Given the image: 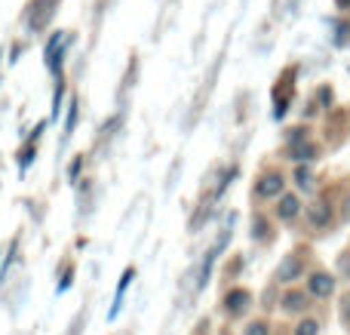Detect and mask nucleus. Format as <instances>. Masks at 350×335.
I'll return each mask as SVG.
<instances>
[{
	"mask_svg": "<svg viewBox=\"0 0 350 335\" xmlns=\"http://www.w3.org/2000/svg\"><path fill=\"white\" fill-rule=\"evenodd\" d=\"M133 277H135V268H126V274H123L120 286H117V299H114V311H111V317H117V308H120L123 293H126V289H129V283H133Z\"/></svg>",
	"mask_w": 350,
	"mask_h": 335,
	"instance_id": "obj_13",
	"label": "nucleus"
},
{
	"mask_svg": "<svg viewBox=\"0 0 350 335\" xmlns=\"http://www.w3.org/2000/svg\"><path fill=\"white\" fill-rule=\"evenodd\" d=\"M345 277V280H350V250H345L338 256V280Z\"/></svg>",
	"mask_w": 350,
	"mask_h": 335,
	"instance_id": "obj_16",
	"label": "nucleus"
},
{
	"mask_svg": "<svg viewBox=\"0 0 350 335\" xmlns=\"http://www.w3.org/2000/svg\"><path fill=\"white\" fill-rule=\"evenodd\" d=\"M320 154H323V148L314 139H301L295 145H286V157L292 163H314V160H320Z\"/></svg>",
	"mask_w": 350,
	"mask_h": 335,
	"instance_id": "obj_8",
	"label": "nucleus"
},
{
	"mask_svg": "<svg viewBox=\"0 0 350 335\" xmlns=\"http://www.w3.org/2000/svg\"><path fill=\"white\" fill-rule=\"evenodd\" d=\"M301 139H310V129L308 126H295V129H289V133H286V145H295V142H301Z\"/></svg>",
	"mask_w": 350,
	"mask_h": 335,
	"instance_id": "obj_14",
	"label": "nucleus"
},
{
	"mask_svg": "<svg viewBox=\"0 0 350 335\" xmlns=\"http://www.w3.org/2000/svg\"><path fill=\"white\" fill-rule=\"evenodd\" d=\"M350 3V0H338V6H347Z\"/></svg>",
	"mask_w": 350,
	"mask_h": 335,
	"instance_id": "obj_18",
	"label": "nucleus"
},
{
	"mask_svg": "<svg viewBox=\"0 0 350 335\" xmlns=\"http://www.w3.org/2000/svg\"><path fill=\"white\" fill-rule=\"evenodd\" d=\"M308 265H310V250L308 246H295V250L286 252L283 262L277 265V271H273V283H277V286H292V283L304 280Z\"/></svg>",
	"mask_w": 350,
	"mask_h": 335,
	"instance_id": "obj_1",
	"label": "nucleus"
},
{
	"mask_svg": "<svg viewBox=\"0 0 350 335\" xmlns=\"http://www.w3.org/2000/svg\"><path fill=\"white\" fill-rule=\"evenodd\" d=\"M286 172L280 166H265V170L255 176L252 185V203H273L280 194L286 191Z\"/></svg>",
	"mask_w": 350,
	"mask_h": 335,
	"instance_id": "obj_2",
	"label": "nucleus"
},
{
	"mask_svg": "<svg viewBox=\"0 0 350 335\" xmlns=\"http://www.w3.org/2000/svg\"><path fill=\"white\" fill-rule=\"evenodd\" d=\"M243 335H273V323L267 317H255V320H249L246 323Z\"/></svg>",
	"mask_w": 350,
	"mask_h": 335,
	"instance_id": "obj_12",
	"label": "nucleus"
},
{
	"mask_svg": "<svg viewBox=\"0 0 350 335\" xmlns=\"http://www.w3.org/2000/svg\"><path fill=\"white\" fill-rule=\"evenodd\" d=\"M252 305H255V295L249 293L246 286H230L228 293L221 295V314H224L228 320L246 317V314L252 311Z\"/></svg>",
	"mask_w": 350,
	"mask_h": 335,
	"instance_id": "obj_4",
	"label": "nucleus"
},
{
	"mask_svg": "<svg viewBox=\"0 0 350 335\" xmlns=\"http://www.w3.org/2000/svg\"><path fill=\"white\" fill-rule=\"evenodd\" d=\"M304 289L314 295V302H329L338 293V274H332L326 268H310L304 274Z\"/></svg>",
	"mask_w": 350,
	"mask_h": 335,
	"instance_id": "obj_3",
	"label": "nucleus"
},
{
	"mask_svg": "<svg viewBox=\"0 0 350 335\" xmlns=\"http://www.w3.org/2000/svg\"><path fill=\"white\" fill-rule=\"evenodd\" d=\"M74 123H77V102H71V114H68V133L74 129Z\"/></svg>",
	"mask_w": 350,
	"mask_h": 335,
	"instance_id": "obj_17",
	"label": "nucleus"
},
{
	"mask_svg": "<svg viewBox=\"0 0 350 335\" xmlns=\"http://www.w3.org/2000/svg\"><path fill=\"white\" fill-rule=\"evenodd\" d=\"M273 335H292V332H273Z\"/></svg>",
	"mask_w": 350,
	"mask_h": 335,
	"instance_id": "obj_19",
	"label": "nucleus"
},
{
	"mask_svg": "<svg viewBox=\"0 0 350 335\" xmlns=\"http://www.w3.org/2000/svg\"><path fill=\"white\" fill-rule=\"evenodd\" d=\"M295 188L298 191H314V170L310 166H304V163H298L295 166Z\"/></svg>",
	"mask_w": 350,
	"mask_h": 335,
	"instance_id": "obj_11",
	"label": "nucleus"
},
{
	"mask_svg": "<svg viewBox=\"0 0 350 335\" xmlns=\"http://www.w3.org/2000/svg\"><path fill=\"white\" fill-rule=\"evenodd\" d=\"M292 335H320V320L310 317V314H301V317L295 320V326L289 330Z\"/></svg>",
	"mask_w": 350,
	"mask_h": 335,
	"instance_id": "obj_10",
	"label": "nucleus"
},
{
	"mask_svg": "<svg viewBox=\"0 0 350 335\" xmlns=\"http://www.w3.org/2000/svg\"><path fill=\"white\" fill-rule=\"evenodd\" d=\"M277 305H280V311L289 314V317H301V314H310V308H314V295H310L304 286L292 283V286L283 289V295H280Z\"/></svg>",
	"mask_w": 350,
	"mask_h": 335,
	"instance_id": "obj_5",
	"label": "nucleus"
},
{
	"mask_svg": "<svg viewBox=\"0 0 350 335\" xmlns=\"http://www.w3.org/2000/svg\"><path fill=\"white\" fill-rule=\"evenodd\" d=\"M338 314H341V323H345V330H350V289L345 295H341V308H338Z\"/></svg>",
	"mask_w": 350,
	"mask_h": 335,
	"instance_id": "obj_15",
	"label": "nucleus"
},
{
	"mask_svg": "<svg viewBox=\"0 0 350 335\" xmlns=\"http://www.w3.org/2000/svg\"><path fill=\"white\" fill-rule=\"evenodd\" d=\"M304 219H308V225L314 228L317 234H326L335 228V206L329 200H323V197H317V200L304 203Z\"/></svg>",
	"mask_w": 350,
	"mask_h": 335,
	"instance_id": "obj_6",
	"label": "nucleus"
},
{
	"mask_svg": "<svg viewBox=\"0 0 350 335\" xmlns=\"http://www.w3.org/2000/svg\"><path fill=\"white\" fill-rule=\"evenodd\" d=\"M304 213V203H301V194L298 191H289L286 188L283 194L273 200V222H280V225H292V222L298 219V215Z\"/></svg>",
	"mask_w": 350,
	"mask_h": 335,
	"instance_id": "obj_7",
	"label": "nucleus"
},
{
	"mask_svg": "<svg viewBox=\"0 0 350 335\" xmlns=\"http://www.w3.org/2000/svg\"><path fill=\"white\" fill-rule=\"evenodd\" d=\"M249 237H252L255 243H271V240L277 237V234H273V215L255 209V213H252V225H249Z\"/></svg>",
	"mask_w": 350,
	"mask_h": 335,
	"instance_id": "obj_9",
	"label": "nucleus"
}]
</instances>
